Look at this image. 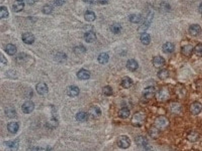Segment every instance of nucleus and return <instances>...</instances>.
I'll list each match as a JSON object with an SVG mask.
<instances>
[{"label":"nucleus","instance_id":"obj_1","mask_svg":"<svg viewBox=\"0 0 202 151\" xmlns=\"http://www.w3.org/2000/svg\"><path fill=\"white\" fill-rule=\"evenodd\" d=\"M170 125L169 119L164 116H158L154 120V125L159 130L165 129Z\"/></svg>","mask_w":202,"mask_h":151},{"label":"nucleus","instance_id":"obj_2","mask_svg":"<svg viewBox=\"0 0 202 151\" xmlns=\"http://www.w3.org/2000/svg\"><path fill=\"white\" fill-rule=\"evenodd\" d=\"M145 120V115L142 112H139L133 115L132 118V123L137 127H141Z\"/></svg>","mask_w":202,"mask_h":151},{"label":"nucleus","instance_id":"obj_3","mask_svg":"<svg viewBox=\"0 0 202 151\" xmlns=\"http://www.w3.org/2000/svg\"><path fill=\"white\" fill-rule=\"evenodd\" d=\"M117 144L119 147L122 149H127L131 145L130 138L126 135L120 136L117 140Z\"/></svg>","mask_w":202,"mask_h":151},{"label":"nucleus","instance_id":"obj_4","mask_svg":"<svg viewBox=\"0 0 202 151\" xmlns=\"http://www.w3.org/2000/svg\"><path fill=\"white\" fill-rule=\"evenodd\" d=\"M170 97V93L167 89H161L156 93V98L158 101H167Z\"/></svg>","mask_w":202,"mask_h":151},{"label":"nucleus","instance_id":"obj_5","mask_svg":"<svg viewBox=\"0 0 202 151\" xmlns=\"http://www.w3.org/2000/svg\"><path fill=\"white\" fill-rule=\"evenodd\" d=\"M155 93H156L155 88L153 86H150V87L145 88L144 90L142 92V95H143L144 98L145 99L149 100V99H152L154 96V95H155Z\"/></svg>","mask_w":202,"mask_h":151},{"label":"nucleus","instance_id":"obj_6","mask_svg":"<svg viewBox=\"0 0 202 151\" xmlns=\"http://www.w3.org/2000/svg\"><path fill=\"white\" fill-rule=\"evenodd\" d=\"M22 111L26 114H29L32 112L35 109V104L32 101H27L21 106Z\"/></svg>","mask_w":202,"mask_h":151},{"label":"nucleus","instance_id":"obj_7","mask_svg":"<svg viewBox=\"0 0 202 151\" xmlns=\"http://www.w3.org/2000/svg\"><path fill=\"white\" fill-rule=\"evenodd\" d=\"M190 110L193 115H199L202 112V104L199 101H195L191 104Z\"/></svg>","mask_w":202,"mask_h":151},{"label":"nucleus","instance_id":"obj_8","mask_svg":"<svg viewBox=\"0 0 202 151\" xmlns=\"http://www.w3.org/2000/svg\"><path fill=\"white\" fill-rule=\"evenodd\" d=\"M37 92L40 95H45L48 92V87L47 85L43 82H41L36 85Z\"/></svg>","mask_w":202,"mask_h":151},{"label":"nucleus","instance_id":"obj_9","mask_svg":"<svg viewBox=\"0 0 202 151\" xmlns=\"http://www.w3.org/2000/svg\"><path fill=\"white\" fill-rule=\"evenodd\" d=\"M201 27L198 24H193L190 26L189 29V32L190 34L192 36H197L199 35L201 33Z\"/></svg>","mask_w":202,"mask_h":151},{"label":"nucleus","instance_id":"obj_10","mask_svg":"<svg viewBox=\"0 0 202 151\" xmlns=\"http://www.w3.org/2000/svg\"><path fill=\"white\" fill-rule=\"evenodd\" d=\"M152 63H153V65L154 66V67L158 69V68H161L165 64V59L162 57L156 56L153 58Z\"/></svg>","mask_w":202,"mask_h":151},{"label":"nucleus","instance_id":"obj_11","mask_svg":"<svg viewBox=\"0 0 202 151\" xmlns=\"http://www.w3.org/2000/svg\"><path fill=\"white\" fill-rule=\"evenodd\" d=\"M88 113H89V115L94 119L99 117L101 115V110L100 107H99L97 106H92L90 109Z\"/></svg>","mask_w":202,"mask_h":151},{"label":"nucleus","instance_id":"obj_12","mask_svg":"<svg viewBox=\"0 0 202 151\" xmlns=\"http://www.w3.org/2000/svg\"><path fill=\"white\" fill-rule=\"evenodd\" d=\"M23 42L27 44H32L35 42V36L30 33H26L22 36Z\"/></svg>","mask_w":202,"mask_h":151},{"label":"nucleus","instance_id":"obj_13","mask_svg":"<svg viewBox=\"0 0 202 151\" xmlns=\"http://www.w3.org/2000/svg\"><path fill=\"white\" fill-rule=\"evenodd\" d=\"M80 89L77 86H71L67 89V94L69 96L74 98L79 95Z\"/></svg>","mask_w":202,"mask_h":151},{"label":"nucleus","instance_id":"obj_14","mask_svg":"<svg viewBox=\"0 0 202 151\" xmlns=\"http://www.w3.org/2000/svg\"><path fill=\"white\" fill-rule=\"evenodd\" d=\"M24 7V3L23 1L17 0L13 5V9L15 12L21 11Z\"/></svg>","mask_w":202,"mask_h":151},{"label":"nucleus","instance_id":"obj_15","mask_svg":"<svg viewBox=\"0 0 202 151\" xmlns=\"http://www.w3.org/2000/svg\"><path fill=\"white\" fill-rule=\"evenodd\" d=\"M84 38H85V40L87 43H93L94 42H95L96 40L97 37H96V34L94 32L88 31V32H87L85 34Z\"/></svg>","mask_w":202,"mask_h":151},{"label":"nucleus","instance_id":"obj_16","mask_svg":"<svg viewBox=\"0 0 202 151\" xmlns=\"http://www.w3.org/2000/svg\"><path fill=\"white\" fill-rule=\"evenodd\" d=\"M127 68L132 71H135L138 68V62L134 59H130L127 61L126 63Z\"/></svg>","mask_w":202,"mask_h":151},{"label":"nucleus","instance_id":"obj_17","mask_svg":"<svg viewBox=\"0 0 202 151\" xmlns=\"http://www.w3.org/2000/svg\"><path fill=\"white\" fill-rule=\"evenodd\" d=\"M77 77L81 80H88L90 77V73L87 70L81 69L78 72Z\"/></svg>","mask_w":202,"mask_h":151},{"label":"nucleus","instance_id":"obj_18","mask_svg":"<svg viewBox=\"0 0 202 151\" xmlns=\"http://www.w3.org/2000/svg\"><path fill=\"white\" fill-rule=\"evenodd\" d=\"M4 144L13 151H17L19 147V144L17 140L11 141H7L4 143Z\"/></svg>","mask_w":202,"mask_h":151},{"label":"nucleus","instance_id":"obj_19","mask_svg":"<svg viewBox=\"0 0 202 151\" xmlns=\"http://www.w3.org/2000/svg\"><path fill=\"white\" fill-rule=\"evenodd\" d=\"M181 52L186 57H190L193 52V47L190 44L184 46L181 49Z\"/></svg>","mask_w":202,"mask_h":151},{"label":"nucleus","instance_id":"obj_20","mask_svg":"<svg viewBox=\"0 0 202 151\" xmlns=\"http://www.w3.org/2000/svg\"><path fill=\"white\" fill-rule=\"evenodd\" d=\"M133 85V80L129 77H125L122 79L121 82L122 86L125 89L130 88Z\"/></svg>","mask_w":202,"mask_h":151},{"label":"nucleus","instance_id":"obj_21","mask_svg":"<svg viewBox=\"0 0 202 151\" xmlns=\"http://www.w3.org/2000/svg\"><path fill=\"white\" fill-rule=\"evenodd\" d=\"M135 141H136V144L139 146V147H144L145 146H146L148 144V140L147 139L143 136H137L136 139H135Z\"/></svg>","mask_w":202,"mask_h":151},{"label":"nucleus","instance_id":"obj_22","mask_svg":"<svg viewBox=\"0 0 202 151\" xmlns=\"http://www.w3.org/2000/svg\"><path fill=\"white\" fill-rule=\"evenodd\" d=\"M130 110L127 107H123L122 108L118 113L119 117L122 119H126L128 118L130 115Z\"/></svg>","mask_w":202,"mask_h":151},{"label":"nucleus","instance_id":"obj_23","mask_svg":"<svg viewBox=\"0 0 202 151\" xmlns=\"http://www.w3.org/2000/svg\"><path fill=\"white\" fill-rule=\"evenodd\" d=\"M7 129L11 133H15L19 129V126L16 122H11L8 124Z\"/></svg>","mask_w":202,"mask_h":151},{"label":"nucleus","instance_id":"obj_24","mask_svg":"<svg viewBox=\"0 0 202 151\" xmlns=\"http://www.w3.org/2000/svg\"><path fill=\"white\" fill-rule=\"evenodd\" d=\"M96 14L94 12L91 11H87L84 15V18L86 21L88 22L94 21L96 20Z\"/></svg>","mask_w":202,"mask_h":151},{"label":"nucleus","instance_id":"obj_25","mask_svg":"<svg viewBox=\"0 0 202 151\" xmlns=\"http://www.w3.org/2000/svg\"><path fill=\"white\" fill-rule=\"evenodd\" d=\"M157 75L159 79H160L162 80H164L169 77V71L167 69H163L159 71Z\"/></svg>","mask_w":202,"mask_h":151},{"label":"nucleus","instance_id":"obj_26","mask_svg":"<svg viewBox=\"0 0 202 151\" xmlns=\"http://www.w3.org/2000/svg\"><path fill=\"white\" fill-rule=\"evenodd\" d=\"M162 50L165 53H171L174 50V46L171 43L167 42L163 45Z\"/></svg>","mask_w":202,"mask_h":151},{"label":"nucleus","instance_id":"obj_27","mask_svg":"<svg viewBox=\"0 0 202 151\" xmlns=\"http://www.w3.org/2000/svg\"><path fill=\"white\" fill-rule=\"evenodd\" d=\"M109 60V55L106 53H101L98 57V61L102 64H105L108 63Z\"/></svg>","mask_w":202,"mask_h":151},{"label":"nucleus","instance_id":"obj_28","mask_svg":"<svg viewBox=\"0 0 202 151\" xmlns=\"http://www.w3.org/2000/svg\"><path fill=\"white\" fill-rule=\"evenodd\" d=\"M140 39H141L142 43L144 45H148L150 43V42H151L150 36L146 33H142Z\"/></svg>","mask_w":202,"mask_h":151},{"label":"nucleus","instance_id":"obj_29","mask_svg":"<svg viewBox=\"0 0 202 151\" xmlns=\"http://www.w3.org/2000/svg\"><path fill=\"white\" fill-rule=\"evenodd\" d=\"M170 109L172 113H174L175 114H178L181 112V106L178 103H173L171 104Z\"/></svg>","mask_w":202,"mask_h":151},{"label":"nucleus","instance_id":"obj_30","mask_svg":"<svg viewBox=\"0 0 202 151\" xmlns=\"http://www.w3.org/2000/svg\"><path fill=\"white\" fill-rule=\"evenodd\" d=\"M5 52L8 55H13L15 54V53L17 52V48H16L15 46L11 44H9L5 47Z\"/></svg>","mask_w":202,"mask_h":151},{"label":"nucleus","instance_id":"obj_31","mask_svg":"<svg viewBox=\"0 0 202 151\" xmlns=\"http://www.w3.org/2000/svg\"><path fill=\"white\" fill-rule=\"evenodd\" d=\"M159 129H158L157 128H156L155 126L152 127L150 131H149V135L151 136L152 138L153 139H156L157 138L159 135Z\"/></svg>","mask_w":202,"mask_h":151},{"label":"nucleus","instance_id":"obj_32","mask_svg":"<svg viewBox=\"0 0 202 151\" xmlns=\"http://www.w3.org/2000/svg\"><path fill=\"white\" fill-rule=\"evenodd\" d=\"M142 20L141 15L140 14H132L129 17V20L131 23H139Z\"/></svg>","mask_w":202,"mask_h":151},{"label":"nucleus","instance_id":"obj_33","mask_svg":"<svg viewBox=\"0 0 202 151\" xmlns=\"http://www.w3.org/2000/svg\"><path fill=\"white\" fill-rule=\"evenodd\" d=\"M88 118V115L86 113L81 112L77 114L76 119L79 122H85Z\"/></svg>","mask_w":202,"mask_h":151},{"label":"nucleus","instance_id":"obj_34","mask_svg":"<svg viewBox=\"0 0 202 151\" xmlns=\"http://www.w3.org/2000/svg\"><path fill=\"white\" fill-rule=\"evenodd\" d=\"M110 30L115 34H119L122 30V27L119 24H114L110 27Z\"/></svg>","mask_w":202,"mask_h":151},{"label":"nucleus","instance_id":"obj_35","mask_svg":"<svg viewBox=\"0 0 202 151\" xmlns=\"http://www.w3.org/2000/svg\"><path fill=\"white\" fill-rule=\"evenodd\" d=\"M8 15H9V13H8V11L7 7H5L4 6L1 7V8H0V18L1 19L6 18L8 17Z\"/></svg>","mask_w":202,"mask_h":151},{"label":"nucleus","instance_id":"obj_36","mask_svg":"<svg viewBox=\"0 0 202 151\" xmlns=\"http://www.w3.org/2000/svg\"><path fill=\"white\" fill-rule=\"evenodd\" d=\"M102 93L105 96H111L113 95V92L112 88L109 86H105L104 88H103Z\"/></svg>","mask_w":202,"mask_h":151},{"label":"nucleus","instance_id":"obj_37","mask_svg":"<svg viewBox=\"0 0 202 151\" xmlns=\"http://www.w3.org/2000/svg\"><path fill=\"white\" fill-rule=\"evenodd\" d=\"M189 140L191 142H195L196 141L198 138H199V135L197 133L195 132H191L187 136Z\"/></svg>","mask_w":202,"mask_h":151},{"label":"nucleus","instance_id":"obj_38","mask_svg":"<svg viewBox=\"0 0 202 151\" xmlns=\"http://www.w3.org/2000/svg\"><path fill=\"white\" fill-rule=\"evenodd\" d=\"M195 53L200 57L202 56V44L199 43L196 46V47L194 49Z\"/></svg>","mask_w":202,"mask_h":151},{"label":"nucleus","instance_id":"obj_39","mask_svg":"<svg viewBox=\"0 0 202 151\" xmlns=\"http://www.w3.org/2000/svg\"><path fill=\"white\" fill-rule=\"evenodd\" d=\"M5 113H6V115L11 118L15 117V114H16L15 110L13 108H11V107L7 109L6 110H5Z\"/></svg>","mask_w":202,"mask_h":151},{"label":"nucleus","instance_id":"obj_40","mask_svg":"<svg viewBox=\"0 0 202 151\" xmlns=\"http://www.w3.org/2000/svg\"><path fill=\"white\" fill-rule=\"evenodd\" d=\"M52 9H53V8L52 6L49 5H46L43 7L42 11L45 14H49L52 12Z\"/></svg>","mask_w":202,"mask_h":151},{"label":"nucleus","instance_id":"obj_41","mask_svg":"<svg viewBox=\"0 0 202 151\" xmlns=\"http://www.w3.org/2000/svg\"><path fill=\"white\" fill-rule=\"evenodd\" d=\"M66 1V0H54L55 4L58 5V6H61V5H63L65 3Z\"/></svg>","mask_w":202,"mask_h":151},{"label":"nucleus","instance_id":"obj_42","mask_svg":"<svg viewBox=\"0 0 202 151\" xmlns=\"http://www.w3.org/2000/svg\"><path fill=\"white\" fill-rule=\"evenodd\" d=\"M1 64L2 65H4V66H5L7 63V60H6V58L4 57L3 54H1Z\"/></svg>","mask_w":202,"mask_h":151},{"label":"nucleus","instance_id":"obj_43","mask_svg":"<svg viewBox=\"0 0 202 151\" xmlns=\"http://www.w3.org/2000/svg\"><path fill=\"white\" fill-rule=\"evenodd\" d=\"M143 151H153V150L151 145L148 144L143 147Z\"/></svg>","mask_w":202,"mask_h":151},{"label":"nucleus","instance_id":"obj_44","mask_svg":"<svg viewBox=\"0 0 202 151\" xmlns=\"http://www.w3.org/2000/svg\"><path fill=\"white\" fill-rule=\"evenodd\" d=\"M76 50H77V52H80V53H81V52H85V51L86 50V49L83 47V46H80V47H77L75 48Z\"/></svg>","mask_w":202,"mask_h":151},{"label":"nucleus","instance_id":"obj_45","mask_svg":"<svg viewBox=\"0 0 202 151\" xmlns=\"http://www.w3.org/2000/svg\"><path fill=\"white\" fill-rule=\"evenodd\" d=\"M97 1L98 2V3L102 4V5H104L108 3V0H97Z\"/></svg>","mask_w":202,"mask_h":151},{"label":"nucleus","instance_id":"obj_46","mask_svg":"<svg viewBox=\"0 0 202 151\" xmlns=\"http://www.w3.org/2000/svg\"><path fill=\"white\" fill-rule=\"evenodd\" d=\"M27 4H30V5H33V4H35L36 0H26Z\"/></svg>","mask_w":202,"mask_h":151},{"label":"nucleus","instance_id":"obj_47","mask_svg":"<svg viewBox=\"0 0 202 151\" xmlns=\"http://www.w3.org/2000/svg\"><path fill=\"white\" fill-rule=\"evenodd\" d=\"M84 1L87 2V3H89V4H93L94 3L93 0H84Z\"/></svg>","mask_w":202,"mask_h":151},{"label":"nucleus","instance_id":"obj_48","mask_svg":"<svg viewBox=\"0 0 202 151\" xmlns=\"http://www.w3.org/2000/svg\"><path fill=\"white\" fill-rule=\"evenodd\" d=\"M199 11H200V12L202 14V4H201V5H200V6H199Z\"/></svg>","mask_w":202,"mask_h":151},{"label":"nucleus","instance_id":"obj_49","mask_svg":"<svg viewBox=\"0 0 202 151\" xmlns=\"http://www.w3.org/2000/svg\"><path fill=\"white\" fill-rule=\"evenodd\" d=\"M21 1H24V0H21Z\"/></svg>","mask_w":202,"mask_h":151}]
</instances>
